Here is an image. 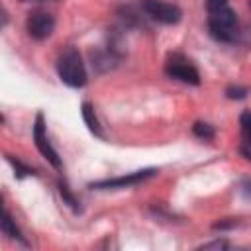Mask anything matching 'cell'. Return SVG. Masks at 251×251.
<instances>
[{"mask_svg": "<svg viewBox=\"0 0 251 251\" xmlns=\"http://www.w3.org/2000/svg\"><path fill=\"white\" fill-rule=\"evenodd\" d=\"M208 29H210V35L216 41H224V43L235 41V37H237V16H235V12L229 6H226L222 10H216V12H208Z\"/></svg>", "mask_w": 251, "mask_h": 251, "instance_id": "cell-2", "label": "cell"}, {"mask_svg": "<svg viewBox=\"0 0 251 251\" xmlns=\"http://www.w3.org/2000/svg\"><path fill=\"white\" fill-rule=\"evenodd\" d=\"M2 231H4L8 237H12V239H18L20 243L27 245V241L24 239L22 231H20V229H18V226L14 224V220H12V216L8 214V210H4V216H2Z\"/></svg>", "mask_w": 251, "mask_h": 251, "instance_id": "cell-9", "label": "cell"}, {"mask_svg": "<svg viewBox=\"0 0 251 251\" xmlns=\"http://www.w3.org/2000/svg\"><path fill=\"white\" fill-rule=\"evenodd\" d=\"M249 8H251V0H249Z\"/></svg>", "mask_w": 251, "mask_h": 251, "instance_id": "cell-19", "label": "cell"}, {"mask_svg": "<svg viewBox=\"0 0 251 251\" xmlns=\"http://www.w3.org/2000/svg\"><path fill=\"white\" fill-rule=\"evenodd\" d=\"M8 161L12 163V167H14V171H16V176H18V178H22V176H27V175H33V169H29L27 165L20 163L18 159H14V157H8Z\"/></svg>", "mask_w": 251, "mask_h": 251, "instance_id": "cell-14", "label": "cell"}, {"mask_svg": "<svg viewBox=\"0 0 251 251\" xmlns=\"http://www.w3.org/2000/svg\"><path fill=\"white\" fill-rule=\"evenodd\" d=\"M227 247H229V243L226 239H216L212 243H204L200 249H227Z\"/></svg>", "mask_w": 251, "mask_h": 251, "instance_id": "cell-16", "label": "cell"}, {"mask_svg": "<svg viewBox=\"0 0 251 251\" xmlns=\"http://www.w3.org/2000/svg\"><path fill=\"white\" fill-rule=\"evenodd\" d=\"M57 186H59V192H61L63 200H65V202H67L75 212H80V206H78L80 202H78V200H76V196L71 192V188L67 186V182H65V180H59V182H57Z\"/></svg>", "mask_w": 251, "mask_h": 251, "instance_id": "cell-10", "label": "cell"}, {"mask_svg": "<svg viewBox=\"0 0 251 251\" xmlns=\"http://www.w3.org/2000/svg\"><path fill=\"white\" fill-rule=\"evenodd\" d=\"M141 10L155 22L159 24H178L180 22V8L176 4H171V2H165V0H141L139 2Z\"/></svg>", "mask_w": 251, "mask_h": 251, "instance_id": "cell-3", "label": "cell"}, {"mask_svg": "<svg viewBox=\"0 0 251 251\" xmlns=\"http://www.w3.org/2000/svg\"><path fill=\"white\" fill-rule=\"evenodd\" d=\"M239 151H241V155H243L247 161H251V141H243V139H241Z\"/></svg>", "mask_w": 251, "mask_h": 251, "instance_id": "cell-17", "label": "cell"}, {"mask_svg": "<svg viewBox=\"0 0 251 251\" xmlns=\"http://www.w3.org/2000/svg\"><path fill=\"white\" fill-rule=\"evenodd\" d=\"M22 2H24V0H22Z\"/></svg>", "mask_w": 251, "mask_h": 251, "instance_id": "cell-20", "label": "cell"}, {"mask_svg": "<svg viewBox=\"0 0 251 251\" xmlns=\"http://www.w3.org/2000/svg\"><path fill=\"white\" fill-rule=\"evenodd\" d=\"M239 126H241V139L243 141H251V112H243L241 114Z\"/></svg>", "mask_w": 251, "mask_h": 251, "instance_id": "cell-12", "label": "cell"}, {"mask_svg": "<svg viewBox=\"0 0 251 251\" xmlns=\"http://www.w3.org/2000/svg\"><path fill=\"white\" fill-rule=\"evenodd\" d=\"M153 175H157V171H155V169H143V171H135V173L124 175V176H116V178H106V180L90 182V188H96V190L127 188V186H133V184H139V182H143V180L151 178Z\"/></svg>", "mask_w": 251, "mask_h": 251, "instance_id": "cell-6", "label": "cell"}, {"mask_svg": "<svg viewBox=\"0 0 251 251\" xmlns=\"http://www.w3.org/2000/svg\"><path fill=\"white\" fill-rule=\"evenodd\" d=\"M227 6V0H206V10L208 12H216Z\"/></svg>", "mask_w": 251, "mask_h": 251, "instance_id": "cell-15", "label": "cell"}, {"mask_svg": "<svg viewBox=\"0 0 251 251\" xmlns=\"http://www.w3.org/2000/svg\"><path fill=\"white\" fill-rule=\"evenodd\" d=\"M53 27H55V18L45 10H33V12H29V16L25 20V29H27L29 37H33L37 41L47 39L53 33Z\"/></svg>", "mask_w": 251, "mask_h": 251, "instance_id": "cell-5", "label": "cell"}, {"mask_svg": "<svg viewBox=\"0 0 251 251\" xmlns=\"http://www.w3.org/2000/svg\"><path fill=\"white\" fill-rule=\"evenodd\" d=\"M241 188H243V192H245L247 196H251V180H245V182L241 184Z\"/></svg>", "mask_w": 251, "mask_h": 251, "instance_id": "cell-18", "label": "cell"}, {"mask_svg": "<svg viewBox=\"0 0 251 251\" xmlns=\"http://www.w3.org/2000/svg\"><path fill=\"white\" fill-rule=\"evenodd\" d=\"M247 92H249V90H247L245 86H237V84H231V86L226 88V96L231 98V100H241V98L247 96Z\"/></svg>", "mask_w": 251, "mask_h": 251, "instance_id": "cell-13", "label": "cell"}, {"mask_svg": "<svg viewBox=\"0 0 251 251\" xmlns=\"http://www.w3.org/2000/svg\"><path fill=\"white\" fill-rule=\"evenodd\" d=\"M82 120H84V124L88 126V129H90L94 135L104 137V131H102L100 122H98V118H96V114H94V108H92V104H88V102L82 104Z\"/></svg>", "mask_w": 251, "mask_h": 251, "instance_id": "cell-8", "label": "cell"}, {"mask_svg": "<svg viewBox=\"0 0 251 251\" xmlns=\"http://www.w3.org/2000/svg\"><path fill=\"white\" fill-rule=\"evenodd\" d=\"M33 141H35L37 151H39L55 169H59V167H61V159H59L57 151L53 149V145L49 143V137H47V131H45L43 114H37V116H35V124H33Z\"/></svg>", "mask_w": 251, "mask_h": 251, "instance_id": "cell-7", "label": "cell"}, {"mask_svg": "<svg viewBox=\"0 0 251 251\" xmlns=\"http://www.w3.org/2000/svg\"><path fill=\"white\" fill-rule=\"evenodd\" d=\"M192 131H194L196 137H200V139H204V141L214 139V127H212L210 124H206V122H196V124L192 126Z\"/></svg>", "mask_w": 251, "mask_h": 251, "instance_id": "cell-11", "label": "cell"}, {"mask_svg": "<svg viewBox=\"0 0 251 251\" xmlns=\"http://www.w3.org/2000/svg\"><path fill=\"white\" fill-rule=\"evenodd\" d=\"M57 73H59V78L71 88H80L86 84V69H84L80 53L75 47H67L59 55Z\"/></svg>", "mask_w": 251, "mask_h": 251, "instance_id": "cell-1", "label": "cell"}, {"mask_svg": "<svg viewBox=\"0 0 251 251\" xmlns=\"http://www.w3.org/2000/svg\"><path fill=\"white\" fill-rule=\"evenodd\" d=\"M165 73H167V76L176 78V80L186 82V84H198L200 82V75H198L196 67L186 57H182L180 53L169 55V59L165 63Z\"/></svg>", "mask_w": 251, "mask_h": 251, "instance_id": "cell-4", "label": "cell"}]
</instances>
